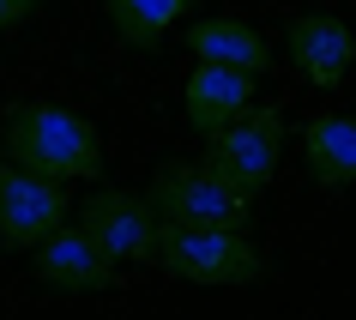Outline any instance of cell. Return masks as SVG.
<instances>
[{
    "mask_svg": "<svg viewBox=\"0 0 356 320\" xmlns=\"http://www.w3.org/2000/svg\"><path fill=\"white\" fill-rule=\"evenodd\" d=\"M67 224V193L60 182L19 170L0 157V248H37Z\"/></svg>",
    "mask_w": 356,
    "mask_h": 320,
    "instance_id": "cell-5",
    "label": "cell"
},
{
    "mask_svg": "<svg viewBox=\"0 0 356 320\" xmlns=\"http://www.w3.org/2000/svg\"><path fill=\"white\" fill-rule=\"evenodd\" d=\"M42 0H0V31H13V24H24L31 13H37Z\"/></svg>",
    "mask_w": 356,
    "mask_h": 320,
    "instance_id": "cell-13",
    "label": "cell"
},
{
    "mask_svg": "<svg viewBox=\"0 0 356 320\" xmlns=\"http://www.w3.org/2000/svg\"><path fill=\"white\" fill-rule=\"evenodd\" d=\"M308 170L320 188H350L356 182V121L350 115H320L308 121Z\"/></svg>",
    "mask_w": 356,
    "mask_h": 320,
    "instance_id": "cell-11",
    "label": "cell"
},
{
    "mask_svg": "<svg viewBox=\"0 0 356 320\" xmlns=\"http://www.w3.org/2000/svg\"><path fill=\"white\" fill-rule=\"evenodd\" d=\"M284 49H290V61H296V73L308 79V85L332 91V85H344V73H350L356 37H350V24H344V19L308 13V19H296L290 31H284Z\"/></svg>",
    "mask_w": 356,
    "mask_h": 320,
    "instance_id": "cell-7",
    "label": "cell"
},
{
    "mask_svg": "<svg viewBox=\"0 0 356 320\" xmlns=\"http://www.w3.org/2000/svg\"><path fill=\"white\" fill-rule=\"evenodd\" d=\"M181 103H188L193 133H218L229 115H242L248 103H254V73H236V67H211V61H200L193 79H188V91H181Z\"/></svg>",
    "mask_w": 356,
    "mask_h": 320,
    "instance_id": "cell-9",
    "label": "cell"
},
{
    "mask_svg": "<svg viewBox=\"0 0 356 320\" xmlns=\"http://www.w3.org/2000/svg\"><path fill=\"white\" fill-rule=\"evenodd\" d=\"M103 6H109L115 31H121L133 49H157V42H163V31L188 13L193 0H103Z\"/></svg>",
    "mask_w": 356,
    "mask_h": 320,
    "instance_id": "cell-12",
    "label": "cell"
},
{
    "mask_svg": "<svg viewBox=\"0 0 356 320\" xmlns=\"http://www.w3.org/2000/svg\"><path fill=\"white\" fill-rule=\"evenodd\" d=\"M188 49H193V61H211V67H236V73H254V79L272 67V42H266L254 24H236V19L193 24V31H188Z\"/></svg>",
    "mask_w": 356,
    "mask_h": 320,
    "instance_id": "cell-10",
    "label": "cell"
},
{
    "mask_svg": "<svg viewBox=\"0 0 356 320\" xmlns=\"http://www.w3.org/2000/svg\"><path fill=\"white\" fill-rule=\"evenodd\" d=\"M151 211L163 224H211V230H248V193H236L206 163H163L151 182Z\"/></svg>",
    "mask_w": 356,
    "mask_h": 320,
    "instance_id": "cell-2",
    "label": "cell"
},
{
    "mask_svg": "<svg viewBox=\"0 0 356 320\" xmlns=\"http://www.w3.org/2000/svg\"><path fill=\"white\" fill-rule=\"evenodd\" d=\"M157 260L188 284H254L260 254L242 242V230H211V224H163Z\"/></svg>",
    "mask_w": 356,
    "mask_h": 320,
    "instance_id": "cell-3",
    "label": "cell"
},
{
    "mask_svg": "<svg viewBox=\"0 0 356 320\" xmlns=\"http://www.w3.org/2000/svg\"><path fill=\"white\" fill-rule=\"evenodd\" d=\"M37 272L55 290H115L121 284V266L85 230H55L49 242H37Z\"/></svg>",
    "mask_w": 356,
    "mask_h": 320,
    "instance_id": "cell-8",
    "label": "cell"
},
{
    "mask_svg": "<svg viewBox=\"0 0 356 320\" xmlns=\"http://www.w3.org/2000/svg\"><path fill=\"white\" fill-rule=\"evenodd\" d=\"M6 163L42 175V182H97L103 145L97 127L55 103H13L6 109Z\"/></svg>",
    "mask_w": 356,
    "mask_h": 320,
    "instance_id": "cell-1",
    "label": "cell"
},
{
    "mask_svg": "<svg viewBox=\"0 0 356 320\" xmlns=\"http://www.w3.org/2000/svg\"><path fill=\"white\" fill-rule=\"evenodd\" d=\"M211 151H206V170H218L236 193H254L272 182L278 170V151H284V115L278 109H254L248 103L242 115H229L218 133H206Z\"/></svg>",
    "mask_w": 356,
    "mask_h": 320,
    "instance_id": "cell-4",
    "label": "cell"
},
{
    "mask_svg": "<svg viewBox=\"0 0 356 320\" xmlns=\"http://www.w3.org/2000/svg\"><path fill=\"white\" fill-rule=\"evenodd\" d=\"M79 230L121 266V260H157L163 218L151 211V200H133V193H121V188H103V193L85 200V224Z\"/></svg>",
    "mask_w": 356,
    "mask_h": 320,
    "instance_id": "cell-6",
    "label": "cell"
}]
</instances>
